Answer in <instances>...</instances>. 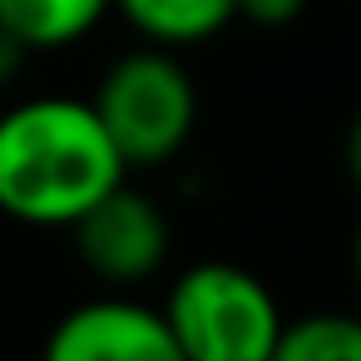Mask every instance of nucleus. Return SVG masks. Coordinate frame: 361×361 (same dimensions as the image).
I'll return each instance as SVG.
<instances>
[{
	"label": "nucleus",
	"mask_w": 361,
	"mask_h": 361,
	"mask_svg": "<svg viewBox=\"0 0 361 361\" xmlns=\"http://www.w3.org/2000/svg\"><path fill=\"white\" fill-rule=\"evenodd\" d=\"M351 272H356V287H361V223H356V238H351Z\"/></svg>",
	"instance_id": "12"
},
{
	"label": "nucleus",
	"mask_w": 361,
	"mask_h": 361,
	"mask_svg": "<svg viewBox=\"0 0 361 361\" xmlns=\"http://www.w3.org/2000/svg\"><path fill=\"white\" fill-rule=\"evenodd\" d=\"M90 104L129 169L169 164L198 124V90L164 45L119 55Z\"/></svg>",
	"instance_id": "3"
},
{
	"label": "nucleus",
	"mask_w": 361,
	"mask_h": 361,
	"mask_svg": "<svg viewBox=\"0 0 361 361\" xmlns=\"http://www.w3.org/2000/svg\"><path fill=\"white\" fill-rule=\"evenodd\" d=\"M302 11H307V0H238V16L247 25H262V30H282Z\"/></svg>",
	"instance_id": "9"
},
{
	"label": "nucleus",
	"mask_w": 361,
	"mask_h": 361,
	"mask_svg": "<svg viewBox=\"0 0 361 361\" xmlns=\"http://www.w3.org/2000/svg\"><path fill=\"white\" fill-rule=\"evenodd\" d=\"M40 361H183L164 307H144L129 297H94L70 307L50 336Z\"/></svg>",
	"instance_id": "5"
},
{
	"label": "nucleus",
	"mask_w": 361,
	"mask_h": 361,
	"mask_svg": "<svg viewBox=\"0 0 361 361\" xmlns=\"http://www.w3.org/2000/svg\"><path fill=\"white\" fill-rule=\"evenodd\" d=\"M119 16L164 50L213 40L223 25L238 20V0H114Z\"/></svg>",
	"instance_id": "6"
},
{
	"label": "nucleus",
	"mask_w": 361,
	"mask_h": 361,
	"mask_svg": "<svg viewBox=\"0 0 361 361\" xmlns=\"http://www.w3.org/2000/svg\"><path fill=\"white\" fill-rule=\"evenodd\" d=\"M70 233H75L80 262L99 282H114V287H134L154 277L173 243L164 208L144 188H129V183H114Z\"/></svg>",
	"instance_id": "4"
},
{
	"label": "nucleus",
	"mask_w": 361,
	"mask_h": 361,
	"mask_svg": "<svg viewBox=\"0 0 361 361\" xmlns=\"http://www.w3.org/2000/svg\"><path fill=\"white\" fill-rule=\"evenodd\" d=\"M129 164L90 99L40 94L0 114V213L25 228H75Z\"/></svg>",
	"instance_id": "1"
},
{
	"label": "nucleus",
	"mask_w": 361,
	"mask_h": 361,
	"mask_svg": "<svg viewBox=\"0 0 361 361\" xmlns=\"http://www.w3.org/2000/svg\"><path fill=\"white\" fill-rule=\"evenodd\" d=\"M341 159H346V173H351V183L361 188V114L346 124V139H341Z\"/></svg>",
	"instance_id": "11"
},
{
	"label": "nucleus",
	"mask_w": 361,
	"mask_h": 361,
	"mask_svg": "<svg viewBox=\"0 0 361 361\" xmlns=\"http://www.w3.org/2000/svg\"><path fill=\"white\" fill-rule=\"evenodd\" d=\"M114 0H0V25H6L25 50H65L85 40Z\"/></svg>",
	"instance_id": "7"
},
{
	"label": "nucleus",
	"mask_w": 361,
	"mask_h": 361,
	"mask_svg": "<svg viewBox=\"0 0 361 361\" xmlns=\"http://www.w3.org/2000/svg\"><path fill=\"white\" fill-rule=\"evenodd\" d=\"M183 361H272L287 326L272 287L223 257L193 262L164 297Z\"/></svg>",
	"instance_id": "2"
},
{
	"label": "nucleus",
	"mask_w": 361,
	"mask_h": 361,
	"mask_svg": "<svg viewBox=\"0 0 361 361\" xmlns=\"http://www.w3.org/2000/svg\"><path fill=\"white\" fill-rule=\"evenodd\" d=\"M25 55H30V50H25V45H20V40H16L6 25H0V90H11V85L20 80V70H25Z\"/></svg>",
	"instance_id": "10"
},
{
	"label": "nucleus",
	"mask_w": 361,
	"mask_h": 361,
	"mask_svg": "<svg viewBox=\"0 0 361 361\" xmlns=\"http://www.w3.org/2000/svg\"><path fill=\"white\" fill-rule=\"evenodd\" d=\"M272 361H361V317L312 312L282 326Z\"/></svg>",
	"instance_id": "8"
}]
</instances>
